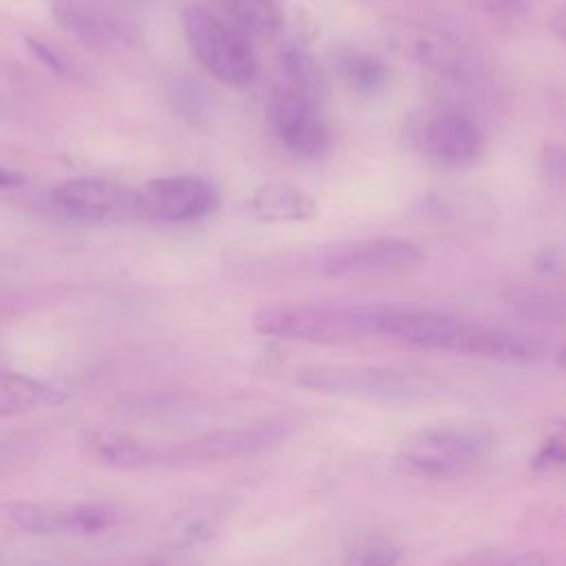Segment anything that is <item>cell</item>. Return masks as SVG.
<instances>
[{"label": "cell", "instance_id": "cell-16", "mask_svg": "<svg viewBox=\"0 0 566 566\" xmlns=\"http://www.w3.org/2000/svg\"><path fill=\"white\" fill-rule=\"evenodd\" d=\"M334 64L340 80L354 93L365 97L380 95L391 82V69L385 64V60L363 49H354V46L336 49Z\"/></svg>", "mask_w": 566, "mask_h": 566}, {"label": "cell", "instance_id": "cell-8", "mask_svg": "<svg viewBox=\"0 0 566 566\" xmlns=\"http://www.w3.org/2000/svg\"><path fill=\"white\" fill-rule=\"evenodd\" d=\"M418 153L440 168H467L482 150L478 126L455 108L424 111L411 130Z\"/></svg>", "mask_w": 566, "mask_h": 566}, {"label": "cell", "instance_id": "cell-31", "mask_svg": "<svg viewBox=\"0 0 566 566\" xmlns=\"http://www.w3.org/2000/svg\"><path fill=\"white\" fill-rule=\"evenodd\" d=\"M471 566H480V564H471Z\"/></svg>", "mask_w": 566, "mask_h": 566}, {"label": "cell", "instance_id": "cell-15", "mask_svg": "<svg viewBox=\"0 0 566 566\" xmlns=\"http://www.w3.org/2000/svg\"><path fill=\"white\" fill-rule=\"evenodd\" d=\"M66 400V391L49 380L0 367V418L22 416Z\"/></svg>", "mask_w": 566, "mask_h": 566}, {"label": "cell", "instance_id": "cell-27", "mask_svg": "<svg viewBox=\"0 0 566 566\" xmlns=\"http://www.w3.org/2000/svg\"><path fill=\"white\" fill-rule=\"evenodd\" d=\"M506 566H551V562L539 551H526L515 555Z\"/></svg>", "mask_w": 566, "mask_h": 566}, {"label": "cell", "instance_id": "cell-28", "mask_svg": "<svg viewBox=\"0 0 566 566\" xmlns=\"http://www.w3.org/2000/svg\"><path fill=\"white\" fill-rule=\"evenodd\" d=\"M24 181H27V177H24L22 172H18V170H13V168L0 166V188H2V190H7V188H18V186H22Z\"/></svg>", "mask_w": 566, "mask_h": 566}, {"label": "cell", "instance_id": "cell-21", "mask_svg": "<svg viewBox=\"0 0 566 566\" xmlns=\"http://www.w3.org/2000/svg\"><path fill=\"white\" fill-rule=\"evenodd\" d=\"M281 64H283V73L287 77L285 88L303 95L305 99L318 104L325 95V77L318 69V64L314 62V57L298 46H287L281 53Z\"/></svg>", "mask_w": 566, "mask_h": 566}, {"label": "cell", "instance_id": "cell-11", "mask_svg": "<svg viewBox=\"0 0 566 566\" xmlns=\"http://www.w3.org/2000/svg\"><path fill=\"white\" fill-rule=\"evenodd\" d=\"M51 201L66 217L93 223L119 221L135 214L133 190L95 177H75L62 181L51 192Z\"/></svg>", "mask_w": 566, "mask_h": 566}, {"label": "cell", "instance_id": "cell-10", "mask_svg": "<svg viewBox=\"0 0 566 566\" xmlns=\"http://www.w3.org/2000/svg\"><path fill=\"white\" fill-rule=\"evenodd\" d=\"M268 117L274 137L287 153L303 159H316L327 153L332 137L318 104L281 86L272 93Z\"/></svg>", "mask_w": 566, "mask_h": 566}, {"label": "cell", "instance_id": "cell-2", "mask_svg": "<svg viewBox=\"0 0 566 566\" xmlns=\"http://www.w3.org/2000/svg\"><path fill=\"white\" fill-rule=\"evenodd\" d=\"M250 325L256 334L314 345H343L376 334V310L325 303H270L259 307Z\"/></svg>", "mask_w": 566, "mask_h": 566}, {"label": "cell", "instance_id": "cell-17", "mask_svg": "<svg viewBox=\"0 0 566 566\" xmlns=\"http://www.w3.org/2000/svg\"><path fill=\"white\" fill-rule=\"evenodd\" d=\"M396 46L405 55H411L420 64H427L429 69H436L440 73L462 71V57L455 49V42H451L444 33L429 31L424 27L402 29L396 35Z\"/></svg>", "mask_w": 566, "mask_h": 566}, {"label": "cell", "instance_id": "cell-4", "mask_svg": "<svg viewBox=\"0 0 566 566\" xmlns=\"http://www.w3.org/2000/svg\"><path fill=\"white\" fill-rule=\"evenodd\" d=\"M181 24L192 55L212 77L228 86L252 82L256 57L245 33L201 7H186Z\"/></svg>", "mask_w": 566, "mask_h": 566}, {"label": "cell", "instance_id": "cell-22", "mask_svg": "<svg viewBox=\"0 0 566 566\" xmlns=\"http://www.w3.org/2000/svg\"><path fill=\"white\" fill-rule=\"evenodd\" d=\"M402 553L387 539H365L343 553L340 566H398Z\"/></svg>", "mask_w": 566, "mask_h": 566}, {"label": "cell", "instance_id": "cell-13", "mask_svg": "<svg viewBox=\"0 0 566 566\" xmlns=\"http://www.w3.org/2000/svg\"><path fill=\"white\" fill-rule=\"evenodd\" d=\"M497 436L484 424H436L422 429L411 444L478 467L495 449Z\"/></svg>", "mask_w": 566, "mask_h": 566}, {"label": "cell", "instance_id": "cell-12", "mask_svg": "<svg viewBox=\"0 0 566 566\" xmlns=\"http://www.w3.org/2000/svg\"><path fill=\"white\" fill-rule=\"evenodd\" d=\"M84 453L108 469L142 471L161 467V444L119 433L104 427H88L80 436Z\"/></svg>", "mask_w": 566, "mask_h": 566}, {"label": "cell", "instance_id": "cell-3", "mask_svg": "<svg viewBox=\"0 0 566 566\" xmlns=\"http://www.w3.org/2000/svg\"><path fill=\"white\" fill-rule=\"evenodd\" d=\"M296 382L327 396H356L378 402H413L436 391L424 376L385 367L310 365L296 371Z\"/></svg>", "mask_w": 566, "mask_h": 566}, {"label": "cell", "instance_id": "cell-14", "mask_svg": "<svg viewBox=\"0 0 566 566\" xmlns=\"http://www.w3.org/2000/svg\"><path fill=\"white\" fill-rule=\"evenodd\" d=\"M245 212L252 219L281 223V221H310L316 217L314 199L294 184L268 181L261 184L248 199Z\"/></svg>", "mask_w": 566, "mask_h": 566}, {"label": "cell", "instance_id": "cell-20", "mask_svg": "<svg viewBox=\"0 0 566 566\" xmlns=\"http://www.w3.org/2000/svg\"><path fill=\"white\" fill-rule=\"evenodd\" d=\"M396 469L407 473V475H416V478H429V480H449V478H460L471 473L475 467L467 464L462 460H453L447 455H440L436 451L429 449H420V447H407L405 451H400L396 455Z\"/></svg>", "mask_w": 566, "mask_h": 566}, {"label": "cell", "instance_id": "cell-19", "mask_svg": "<svg viewBox=\"0 0 566 566\" xmlns=\"http://www.w3.org/2000/svg\"><path fill=\"white\" fill-rule=\"evenodd\" d=\"M241 33L274 35L283 15L272 0H214Z\"/></svg>", "mask_w": 566, "mask_h": 566}, {"label": "cell", "instance_id": "cell-18", "mask_svg": "<svg viewBox=\"0 0 566 566\" xmlns=\"http://www.w3.org/2000/svg\"><path fill=\"white\" fill-rule=\"evenodd\" d=\"M53 13L55 20L86 46H106L115 35V27L80 0H57Z\"/></svg>", "mask_w": 566, "mask_h": 566}, {"label": "cell", "instance_id": "cell-7", "mask_svg": "<svg viewBox=\"0 0 566 566\" xmlns=\"http://www.w3.org/2000/svg\"><path fill=\"white\" fill-rule=\"evenodd\" d=\"M4 515L27 535H97L122 520L119 511L104 502L13 500Z\"/></svg>", "mask_w": 566, "mask_h": 566}, {"label": "cell", "instance_id": "cell-9", "mask_svg": "<svg viewBox=\"0 0 566 566\" xmlns=\"http://www.w3.org/2000/svg\"><path fill=\"white\" fill-rule=\"evenodd\" d=\"M135 217L159 223L203 219L217 203L214 188L195 175H170L146 181L133 190Z\"/></svg>", "mask_w": 566, "mask_h": 566}, {"label": "cell", "instance_id": "cell-26", "mask_svg": "<svg viewBox=\"0 0 566 566\" xmlns=\"http://www.w3.org/2000/svg\"><path fill=\"white\" fill-rule=\"evenodd\" d=\"M27 44H29L31 53H33L42 64H46L53 73H57V75L64 73V69H66V66H64V60L60 57V53H57L51 44H46V42H42V40H35V38H29Z\"/></svg>", "mask_w": 566, "mask_h": 566}, {"label": "cell", "instance_id": "cell-29", "mask_svg": "<svg viewBox=\"0 0 566 566\" xmlns=\"http://www.w3.org/2000/svg\"><path fill=\"white\" fill-rule=\"evenodd\" d=\"M2 115H7V111H4V106L0 104V117H2Z\"/></svg>", "mask_w": 566, "mask_h": 566}, {"label": "cell", "instance_id": "cell-1", "mask_svg": "<svg viewBox=\"0 0 566 566\" xmlns=\"http://www.w3.org/2000/svg\"><path fill=\"white\" fill-rule=\"evenodd\" d=\"M376 334L429 352H453L528 365L539 356L535 338L429 310H376Z\"/></svg>", "mask_w": 566, "mask_h": 566}, {"label": "cell", "instance_id": "cell-24", "mask_svg": "<svg viewBox=\"0 0 566 566\" xmlns=\"http://www.w3.org/2000/svg\"><path fill=\"white\" fill-rule=\"evenodd\" d=\"M566 458V447H564V436L557 433V436H551L548 440L542 442V447L535 451L533 460H531V467L535 471H548L553 467H559Z\"/></svg>", "mask_w": 566, "mask_h": 566}, {"label": "cell", "instance_id": "cell-23", "mask_svg": "<svg viewBox=\"0 0 566 566\" xmlns=\"http://www.w3.org/2000/svg\"><path fill=\"white\" fill-rule=\"evenodd\" d=\"M35 453V442L27 436H0V475L24 469Z\"/></svg>", "mask_w": 566, "mask_h": 566}, {"label": "cell", "instance_id": "cell-25", "mask_svg": "<svg viewBox=\"0 0 566 566\" xmlns=\"http://www.w3.org/2000/svg\"><path fill=\"white\" fill-rule=\"evenodd\" d=\"M467 4L491 18H517L526 11V0H467Z\"/></svg>", "mask_w": 566, "mask_h": 566}, {"label": "cell", "instance_id": "cell-5", "mask_svg": "<svg viewBox=\"0 0 566 566\" xmlns=\"http://www.w3.org/2000/svg\"><path fill=\"white\" fill-rule=\"evenodd\" d=\"M292 431L294 424L283 418L208 431L179 444H161V467L186 469L256 455L285 442L292 436Z\"/></svg>", "mask_w": 566, "mask_h": 566}, {"label": "cell", "instance_id": "cell-30", "mask_svg": "<svg viewBox=\"0 0 566 566\" xmlns=\"http://www.w3.org/2000/svg\"><path fill=\"white\" fill-rule=\"evenodd\" d=\"M150 566H164V564H150Z\"/></svg>", "mask_w": 566, "mask_h": 566}, {"label": "cell", "instance_id": "cell-6", "mask_svg": "<svg viewBox=\"0 0 566 566\" xmlns=\"http://www.w3.org/2000/svg\"><path fill=\"white\" fill-rule=\"evenodd\" d=\"M422 263L424 252L416 243L400 237H374L329 245L318 259V270L329 279H369L411 272Z\"/></svg>", "mask_w": 566, "mask_h": 566}]
</instances>
